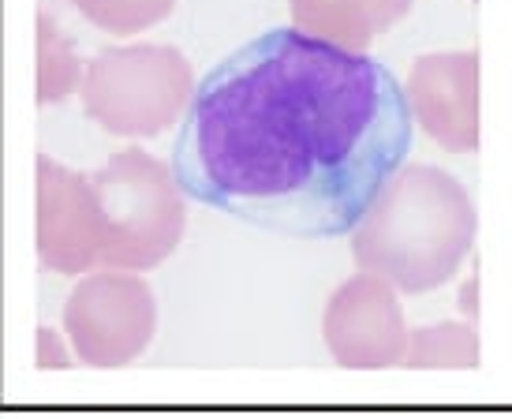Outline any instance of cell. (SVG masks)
<instances>
[{
    "mask_svg": "<svg viewBox=\"0 0 512 419\" xmlns=\"http://www.w3.org/2000/svg\"><path fill=\"white\" fill-rule=\"evenodd\" d=\"M412 105L374 57L270 30L202 75L172 180L217 214L299 240L359 229L412 150Z\"/></svg>",
    "mask_w": 512,
    "mask_h": 419,
    "instance_id": "cell-1",
    "label": "cell"
}]
</instances>
